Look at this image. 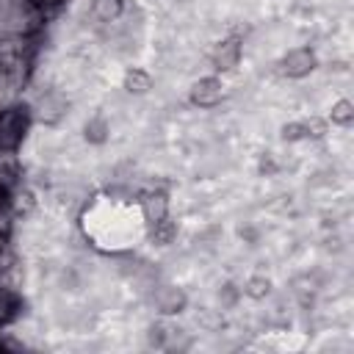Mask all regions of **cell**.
Returning a JSON list of instances; mask_svg holds the SVG:
<instances>
[{
  "label": "cell",
  "instance_id": "cell-1",
  "mask_svg": "<svg viewBox=\"0 0 354 354\" xmlns=\"http://www.w3.org/2000/svg\"><path fill=\"white\" fill-rule=\"evenodd\" d=\"M30 108L25 105H8L0 111V149H17L25 138V130L30 124Z\"/></svg>",
  "mask_w": 354,
  "mask_h": 354
},
{
  "label": "cell",
  "instance_id": "cell-2",
  "mask_svg": "<svg viewBox=\"0 0 354 354\" xmlns=\"http://www.w3.org/2000/svg\"><path fill=\"white\" fill-rule=\"evenodd\" d=\"M315 66H318V55H315V50L307 47V44L290 47V50L279 58V72H282L285 77H290V80L307 77L310 72H315Z\"/></svg>",
  "mask_w": 354,
  "mask_h": 354
},
{
  "label": "cell",
  "instance_id": "cell-3",
  "mask_svg": "<svg viewBox=\"0 0 354 354\" xmlns=\"http://www.w3.org/2000/svg\"><path fill=\"white\" fill-rule=\"evenodd\" d=\"M188 100L194 108H216L224 100V83L218 75H205L199 80L191 83L188 88Z\"/></svg>",
  "mask_w": 354,
  "mask_h": 354
},
{
  "label": "cell",
  "instance_id": "cell-4",
  "mask_svg": "<svg viewBox=\"0 0 354 354\" xmlns=\"http://www.w3.org/2000/svg\"><path fill=\"white\" fill-rule=\"evenodd\" d=\"M66 111H69V102H66V97L58 94V91H44V94L36 100V105L30 108V113H33L39 122H44V124H58V122L66 116Z\"/></svg>",
  "mask_w": 354,
  "mask_h": 354
},
{
  "label": "cell",
  "instance_id": "cell-5",
  "mask_svg": "<svg viewBox=\"0 0 354 354\" xmlns=\"http://www.w3.org/2000/svg\"><path fill=\"white\" fill-rule=\"evenodd\" d=\"M152 304L160 315H180L188 307V296L177 285H155L152 290Z\"/></svg>",
  "mask_w": 354,
  "mask_h": 354
},
{
  "label": "cell",
  "instance_id": "cell-6",
  "mask_svg": "<svg viewBox=\"0 0 354 354\" xmlns=\"http://www.w3.org/2000/svg\"><path fill=\"white\" fill-rule=\"evenodd\" d=\"M241 55H243L241 41H238V39H224V41L216 44V50H213V55H210V64H213L216 72L224 75V72H232V69L241 64Z\"/></svg>",
  "mask_w": 354,
  "mask_h": 354
},
{
  "label": "cell",
  "instance_id": "cell-7",
  "mask_svg": "<svg viewBox=\"0 0 354 354\" xmlns=\"http://www.w3.org/2000/svg\"><path fill=\"white\" fill-rule=\"evenodd\" d=\"M141 213H144V221L155 227L158 221L169 218V196L163 191H147L141 196Z\"/></svg>",
  "mask_w": 354,
  "mask_h": 354
},
{
  "label": "cell",
  "instance_id": "cell-8",
  "mask_svg": "<svg viewBox=\"0 0 354 354\" xmlns=\"http://www.w3.org/2000/svg\"><path fill=\"white\" fill-rule=\"evenodd\" d=\"M83 138H86L88 144H94V147L108 144V141H111V122H108L102 113L88 116L86 124H83Z\"/></svg>",
  "mask_w": 354,
  "mask_h": 354
},
{
  "label": "cell",
  "instance_id": "cell-9",
  "mask_svg": "<svg viewBox=\"0 0 354 354\" xmlns=\"http://www.w3.org/2000/svg\"><path fill=\"white\" fill-rule=\"evenodd\" d=\"M122 88L130 94H147L152 88V75L144 66H130L122 77Z\"/></svg>",
  "mask_w": 354,
  "mask_h": 354
},
{
  "label": "cell",
  "instance_id": "cell-10",
  "mask_svg": "<svg viewBox=\"0 0 354 354\" xmlns=\"http://www.w3.org/2000/svg\"><path fill=\"white\" fill-rule=\"evenodd\" d=\"M124 11V0H91V14L100 22H116Z\"/></svg>",
  "mask_w": 354,
  "mask_h": 354
},
{
  "label": "cell",
  "instance_id": "cell-11",
  "mask_svg": "<svg viewBox=\"0 0 354 354\" xmlns=\"http://www.w3.org/2000/svg\"><path fill=\"white\" fill-rule=\"evenodd\" d=\"M329 122L337 124V127H348V124L354 122V102H351L348 97L335 100L332 108H329Z\"/></svg>",
  "mask_w": 354,
  "mask_h": 354
},
{
  "label": "cell",
  "instance_id": "cell-12",
  "mask_svg": "<svg viewBox=\"0 0 354 354\" xmlns=\"http://www.w3.org/2000/svg\"><path fill=\"white\" fill-rule=\"evenodd\" d=\"M241 293L249 296V299H254V301H263V299L271 293V279H268L266 274H252V277L243 282Z\"/></svg>",
  "mask_w": 354,
  "mask_h": 354
},
{
  "label": "cell",
  "instance_id": "cell-13",
  "mask_svg": "<svg viewBox=\"0 0 354 354\" xmlns=\"http://www.w3.org/2000/svg\"><path fill=\"white\" fill-rule=\"evenodd\" d=\"M174 238H177V224H174L171 218H163V221L155 224V230H152V241H155L158 246H169Z\"/></svg>",
  "mask_w": 354,
  "mask_h": 354
},
{
  "label": "cell",
  "instance_id": "cell-14",
  "mask_svg": "<svg viewBox=\"0 0 354 354\" xmlns=\"http://www.w3.org/2000/svg\"><path fill=\"white\" fill-rule=\"evenodd\" d=\"M17 310H19V299H17L11 290L0 288V324L11 321V318L17 315Z\"/></svg>",
  "mask_w": 354,
  "mask_h": 354
},
{
  "label": "cell",
  "instance_id": "cell-15",
  "mask_svg": "<svg viewBox=\"0 0 354 354\" xmlns=\"http://www.w3.org/2000/svg\"><path fill=\"white\" fill-rule=\"evenodd\" d=\"M304 122V136L307 138H324L326 130H329V122L321 119V116H310V119H301Z\"/></svg>",
  "mask_w": 354,
  "mask_h": 354
},
{
  "label": "cell",
  "instance_id": "cell-16",
  "mask_svg": "<svg viewBox=\"0 0 354 354\" xmlns=\"http://www.w3.org/2000/svg\"><path fill=\"white\" fill-rule=\"evenodd\" d=\"M282 138L285 141H304L307 136H304V122H288V124H282Z\"/></svg>",
  "mask_w": 354,
  "mask_h": 354
},
{
  "label": "cell",
  "instance_id": "cell-17",
  "mask_svg": "<svg viewBox=\"0 0 354 354\" xmlns=\"http://www.w3.org/2000/svg\"><path fill=\"white\" fill-rule=\"evenodd\" d=\"M241 296H243L241 288H235L232 282H227V285L218 290V301H221V307H235V301H238Z\"/></svg>",
  "mask_w": 354,
  "mask_h": 354
},
{
  "label": "cell",
  "instance_id": "cell-18",
  "mask_svg": "<svg viewBox=\"0 0 354 354\" xmlns=\"http://www.w3.org/2000/svg\"><path fill=\"white\" fill-rule=\"evenodd\" d=\"M30 3H36V6H47V3H55V0H30Z\"/></svg>",
  "mask_w": 354,
  "mask_h": 354
}]
</instances>
